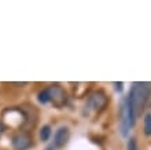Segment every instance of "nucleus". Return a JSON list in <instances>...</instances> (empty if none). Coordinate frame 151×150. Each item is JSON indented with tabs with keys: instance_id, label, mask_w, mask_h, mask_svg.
Instances as JSON below:
<instances>
[{
	"instance_id": "8",
	"label": "nucleus",
	"mask_w": 151,
	"mask_h": 150,
	"mask_svg": "<svg viewBox=\"0 0 151 150\" xmlns=\"http://www.w3.org/2000/svg\"><path fill=\"white\" fill-rule=\"evenodd\" d=\"M144 135L151 136V113L144 116Z\"/></svg>"
},
{
	"instance_id": "1",
	"label": "nucleus",
	"mask_w": 151,
	"mask_h": 150,
	"mask_svg": "<svg viewBox=\"0 0 151 150\" xmlns=\"http://www.w3.org/2000/svg\"><path fill=\"white\" fill-rule=\"evenodd\" d=\"M151 95V84L148 83H133L128 96L125 98L132 127L135 125L137 116L143 112L146 103L148 102Z\"/></svg>"
},
{
	"instance_id": "2",
	"label": "nucleus",
	"mask_w": 151,
	"mask_h": 150,
	"mask_svg": "<svg viewBox=\"0 0 151 150\" xmlns=\"http://www.w3.org/2000/svg\"><path fill=\"white\" fill-rule=\"evenodd\" d=\"M107 102H109V98L103 91H93L88 96L85 107H88L89 110H93V112H100L106 107Z\"/></svg>"
},
{
	"instance_id": "12",
	"label": "nucleus",
	"mask_w": 151,
	"mask_h": 150,
	"mask_svg": "<svg viewBox=\"0 0 151 150\" xmlns=\"http://www.w3.org/2000/svg\"><path fill=\"white\" fill-rule=\"evenodd\" d=\"M114 86L117 88V91H122V86H124L122 83H114Z\"/></svg>"
},
{
	"instance_id": "3",
	"label": "nucleus",
	"mask_w": 151,
	"mask_h": 150,
	"mask_svg": "<svg viewBox=\"0 0 151 150\" xmlns=\"http://www.w3.org/2000/svg\"><path fill=\"white\" fill-rule=\"evenodd\" d=\"M48 92H50V98H51V102L55 105L58 109L63 107L66 103H68V95L65 92V90L60 86L55 84V86H51V87L47 88Z\"/></svg>"
},
{
	"instance_id": "5",
	"label": "nucleus",
	"mask_w": 151,
	"mask_h": 150,
	"mask_svg": "<svg viewBox=\"0 0 151 150\" xmlns=\"http://www.w3.org/2000/svg\"><path fill=\"white\" fill-rule=\"evenodd\" d=\"M119 127H121V134H122V136H128V132L131 130L132 124H131V117H129V112H128L125 99H124L121 110H119Z\"/></svg>"
},
{
	"instance_id": "7",
	"label": "nucleus",
	"mask_w": 151,
	"mask_h": 150,
	"mask_svg": "<svg viewBox=\"0 0 151 150\" xmlns=\"http://www.w3.org/2000/svg\"><path fill=\"white\" fill-rule=\"evenodd\" d=\"M37 99H39L40 103H43V105H45V103L51 102V98H50V92H48V90L45 88V90L40 91L39 95H37Z\"/></svg>"
},
{
	"instance_id": "4",
	"label": "nucleus",
	"mask_w": 151,
	"mask_h": 150,
	"mask_svg": "<svg viewBox=\"0 0 151 150\" xmlns=\"http://www.w3.org/2000/svg\"><path fill=\"white\" fill-rule=\"evenodd\" d=\"M32 145H33L32 138L26 132H18L11 139V146L14 150H28L32 147Z\"/></svg>"
},
{
	"instance_id": "13",
	"label": "nucleus",
	"mask_w": 151,
	"mask_h": 150,
	"mask_svg": "<svg viewBox=\"0 0 151 150\" xmlns=\"http://www.w3.org/2000/svg\"><path fill=\"white\" fill-rule=\"evenodd\" d=\"M45 150H54V146H48Z\"/></svg>"
},
{
	"instance_id": "9",
	"label": "nucleus",
	"mask_w": 151,
	"mask_h": 150,
	"mask_svg": "<svg viewBox=\"0 0 151 150\" xmlns=\"http://www.w3.org/2000/svg\"><path fill=\"white\" fill-rule=\"evenodd\" d=\"M50 136H51V127L44 125L43 128L40 130V139H41L43 142H45V141L50 139Z\"/></svg>"
},
{
	"instance_id": "10",
	"label": "nucleus",
	"mask_w": 151,
	"mask_h": 150,
	"mask_svg": "<svg viewBox=\"0 0 151 150\" xmlns=\"http://www.w3.org/2000/svg\"><path fill=\"white\" fill-rule=\"evenodd\" d=\"M127 150H139V147H137V142H136L135 138H129L128 145H127Z\"/></svg>"
},
{
	"instance_id": "11",
	"label": "nucleus",
	"mask_w": 151,
	"mask_h": 150,
	"mask_svg": "<svg viewBox=\"0 0 151 150\" xmlns=\"http://www.w3.org/2000/svg\"><path fill=\"white\" fill-rule=\"evenodd\" d=\"M4 130H6V124H4V122L0 120V134H3Z\"/></svg>"
},
{
	"instance_id": "6",
	"label": "nucleus",
	"mask_w": 151,
	"mask_h": 150,
	"mask_svg": "<svg viewBox=\"0 0 151 150\" xmlns=\"http://www.w3.org/2000/svg\"><path fill=\"white\" fill-rule=\"evenodd\" d=\"M70 138V131L68 127H60L56 130V132L54 134V146L55 147H63L66 143L69 142Z\"/></svg>"
}]
</instances>
